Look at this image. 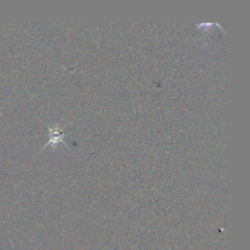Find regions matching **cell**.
I'll use <instances>...</instances> for the list:
<instances>
[{"label":"cell","mask_w":250,"mask_h":250,"mask_svg":"<svg viewBox=\"0 0 250 250\" xmlns=\"http://www.w3.org/2000/svg\"><path fill=\"white\" fill-rule=\"evenodd\" d=\"M62 140H63V136L62 135L61 131L57 127H54V129L51 130V137H50V141L48 144H50V143L56 144L58 142H62Z\"/></svg>","instance_id":"cell-1"}]
</instances>
